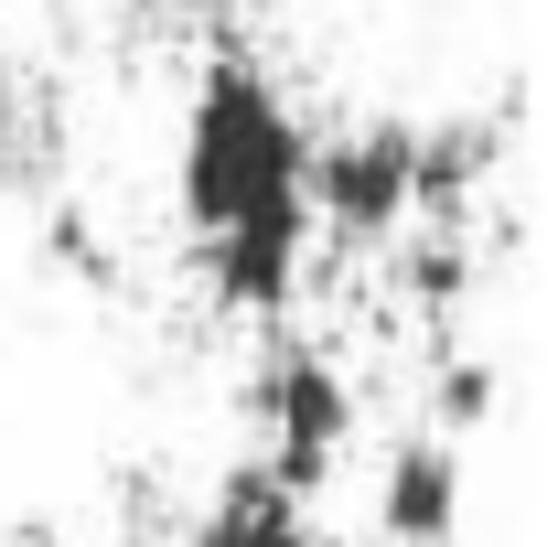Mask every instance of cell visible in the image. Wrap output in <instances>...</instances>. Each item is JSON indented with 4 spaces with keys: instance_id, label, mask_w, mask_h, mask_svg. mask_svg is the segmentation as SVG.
I'll list each match as a JSON object with an SVG mask.
<instances>
[{
    "instance_id": "obj_1",
    "label": "cell",
    "mask_w": 558,
    "mask_h": 547,
    "mask_svg": "<svg viewBox=\"0 0 558 547\" xmlns=\"http://www.w3.org/2000/svg\"><path fill=\"white\" fill-rule=\"evenodd\" d=\"M301 161H312V130L290 119L269 75L247 54H215L194 75V108H183V161H172V194H183V226L215 236L236 215L301 205Z\"/></svg>"
},
{
    "instance_id": "obj_2",
    "label": "cell",
    "mask_w": 558,
    "mask_h": 547,
    "mask_svg": "<svg viewBox=\"0 0 558 547\" xmlns=\"http://www.w3.org/2000/svg\"><path fill=\"white\" fill-rule=\"evenodd\" d=\"M236 409L258 429V473H279L290 494H323L344 473L354 429H365V398H354L344 354L323 333H290V323L258 333V365H247V398Z\"/></svg>"
},
{
    "instance_id": "obj_3",
    "label": "cell",
    "mask_w": 558,
    "mask_h": 547,
    "mask_svg": "<svg viewBox=\"0 0 558 547\" xmlns=\"http://www.w3.org/2000/svg\"><path fill=\"white\" fill-rule=\"evenodd\" d=\"M409 119H365V130H333L312 139V161H301V205L323 236H344V247H387L409 215Z\"/></svg>"
},
{
    "instance_id": "obj_4",
    "label": "cell",
    "mask_w": 558,
    "mask_h": 547,
    "mask_svg": "<svg viewBox=\"0 0 558 547\" xmlns=\"http://www.w3.org/2000/svg\"><path fill=\"white\" fill-rule=\"evenodd\" d=\"M205 269V301L236 312V323H290L301 301V269H312V205H269V215H236L194 247Z\"/></svg>"
},
{
    "instance_id": "obj_5",
    "label": "cell",
    "mask_w": 558,
    "mask_h": 547,
    "mask_svg": "<svg viewBox=\"0 0 558 547\" xmlns=\"http://www.w3.org/2000/svg\"><path fill=\"white\" fill-rule=\"evenodd\" d=\"M376 537L387 547H451L462 537V451L440 429H409L376 473Z\"/></svg>"
},
{
    "instance_id": "obj_6",
    "label": "cell",
    "mask_w": 558,
    "mask_h": 547,
    "mask_svg": "<svg viewBox=\"0 0 558 547\" xmlns=\"http://www.w3.org/2000/svg\"><path fill=\"white\" fill-rule=\"evenodd\" d=\"M183 547H344V537H323L312 526V494H290L279 473H226L194 505V526H183Z\"/></svg>"
},
{
    "instance_id": "obj_7",
    "label": "cell",
    "mask_w": 558,
    "mask_h": 547,
    "mask_svg": "<svg viewBox=\"0 0 558 547\" xmlns=\"http://www.w3.org/2000/svg\"><path fill=\"white\" fill-rule=\"evenodd\" d=\"M494 172H505V130H494V119H440V130L409 139V215L462 226V215L484 205Z\"/></svg>"
},
{
    "instance_id": "obj_8",
    "label": "cell",
    "mask_w": 558,
    "mask_h": 547,
    "mask_svg": "<svg viewBox=\"0 0 558 547\" xmlns=\"http://www.w3.org/2000/svg\"><path fill=\"white\" fill-rule=\"evenodd\" d=\"M473 269H484V258H473V236H462V226H429V247L398 258V301H409L418 323H451V312L473 301Z\"/></svg>"
},
{
    "instance_id": "obj_9",
    "label": "cell",
    "mask_w": 558,
    "mask_h": 547,
    "mask_svg": "<svg viewBox=\"0 0 558 547\" xmlns=\"http://www.w3.org/2000/svg\"><path fill=\"white\" fill-rule=\"evenodd\" d=\"M494 398H505V387H494L484 354H440V376H429V429L462 440V429H484V418H494Z\"/></svg>"
},
{
    "instance_id": "obj_10",
    "label": "cell",
    "mask_w": 558,
    "mask_h": 547,
    "mask_svg": "<svg viewBox=\"0 0 558 547\" xmlns=\"http://www.w3.org/2000/svg\"><path fill=\"white\" fill-rule=\"evenodd\" d=\"M54 172V119H44V97L22 108V97H0V183H44Z\"/></svg>"
},
{
    "instance_id": "obj_11",
    "label": "cell",
    "mask_w": 558,
    "mask_h": 547,
    "mask_svg": "<svg viewBox=\"0 0 558 547\" xmlns=\"http://www.w3.org/2000/svg\"><path fill=\"white\" fill-rule=\"evenodd\" d=\"M44 236H54V269H75V279H108V258H97V236H86V215H54Z\"/></svg>"
},
{
    "instance_id": "obj_12",
    "label": "cell",
    "mask_w": 558,
    "mask_h": 547,
    "mask_svg": "<svg viewBox=\"0 0 558 547\" xmlns=\"http://www.w3.org/2000/svg\"><path fill=\"white\" fill-rule=\"evenodd\" d=\"M130 11H161V22H172V11H205V0H130Z\"/></svg>"
}]
</instances>
